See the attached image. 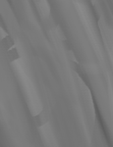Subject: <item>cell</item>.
I'll list each match as a JSON object with an SVG mask.
<instances>
[{
    "label": "cell",
    "mask_w": 113,
    "mask_h": 147,
    "mask_svg": "<svg viewBox=\"0 0 113 147\" xmlns=\"http://www.w3.org/2000/svg\"><path fill=\"white\" fill-rule=\"evenodd\" d=\"M48 119H49V115L46 110H42L39 115L34 117L35 124L37 125L38 127H41V126H43V125L46 124V123L48 122Z\"/></svg>",
    "instance_id": "1"
}]
</instances>
